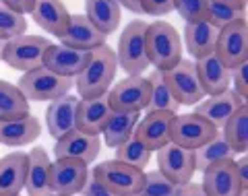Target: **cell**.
<instances>
[{
  "label": "cell",
  "mask_w": 248,
  "mask_h": 196,
  "mask_svg": "<svg viewBox=\"0 0 248 196\" xmlns=\"http://www.w3.org/2000/svg\"><path fill=\"white\" fill-rule=\"evenodd\" d=\"M116 70H118V60L110 45L104 44L91 50L87 64L75 76V87L79 91V97L91 99L108 93V89L112 87V81L116 78Z\"/></svg>",
  "instance_id": "6da1fadb"
},
{
  "label": "cell",
  "mask_w": 248,
  "mask_h": 196,
  "mask_svg": "<svg viewBox=\"0 0 248 196\" xmlns=\"http://www.w3.org/2000/svg\"><path fill=\"white\" fill-rule=\"evenodd\" d=\"M145 52L149 64L166 73L182 60V37L172 23L161 19L153 21L151 25H147Z\"/></svg>",
  "instance_id": "7a4b0ae2"
},
{
  "label": "cell",
  "mask_w": 248,
  "mask_h": 196,
  "mask_svg": "<svg viewBox=\"0 0 248 196\" xmlns=\"http://www.w3.org/2000/svg\"><path fill=\"white\" fill-rule=\"evenodd\" d=\"M147 25H149V23H145L141 19L130 21L120 33L118 48L114 50L120 68L128 76H139L149 68V60H147V52H145Z\"/></svg>",
  "instance_id": "3957f363"
},
{
  "label": "cell",
  "mask_w": 248,
  "mask_h": 196,
  "mask_svg": "<svg viewBox=\"0 0 248 196\" xmlns=\"http://www.w3.org/2000/svg\"><path fill=\"white\" fill-rule=\"evenodd\" d=\"M17 87L27 101H52L56 97L68 95L75 87V78L58 76L46 66H37L29 73H23Z\"/></svg>",
  "instance_id": "277c9868"
},
{
  "label": "cell",
  "mask_w": 248,
  "mask_h": 196,
  "mask_svg": "<svg viewBox=\"0 0 248 196\" xmlns=\"http://www.w3.org/2000/svg\"><path fill=\"white\" fill-rule=\"evenodd\" d=\"M91 176L114 194L135 196L143 188L145 171L137 169V167H130V166H126V163H122L118 159H110V161L97 163V166L93 167Z\"/></svg>",
  "instance_id": "5b68a950"
},
{
  "label": "cell",
  "mask_w": 248,
  "mask_h": 196,
  "mask_svg": "<svg viewBox=\"0 0 248 196\" xmlns=\"http://www.w3.org/2000/svg\"><path fill=\"white\" fill-rule=\"evenodd\" d=\"M50 45V39L42 35H19L15 39L4 42L2 62L15 70L29 73L37 66H42L44 54Z\"/></svg>",
  "instance_id": "8992f818"
},
{
  "label": "cell",
  "mask_w": 248,
  "mask_h": 196,
  "mask_svg": "<svg viewBox=\"0 0 248 196\" xmlns=\"http://www.w3.org/2000/svg\"><path fill=\"white\" fill-rule=\"evenodd\" d=\"M217 135L219 130L197 114H176L170 126V143L190 151H197Z\"/></svg>",
  "instance_id": "52a82bcc"
},
{
  "label": "cell",
  "mask_w": 248,
  "mask_h": 196,
  "mask_svg": "<svg viewBox=\"0 0 248 196\" xmlns=\"http://www.w3.org/2000/svg\"><path fill=\"white\" fill-rule=\"evenodd\" d=\"M149 93L151 87L147 76H126L108 89V101L112 112H143L149 104Z\"/></svg>",
  "instance_id": "ba28073f"
},
{
  "label": "cell",
  "mask_w": 248,
  "mask_h": 196,
  "mask_svg": "<svg viewBox=\"0 0 248 196\" xmlns=\"http://www.w3.org/2000/svg\"><path fill=\"white\" fill-rule=\"evenodd\" d=\"M215 56L230 70L248 60V23L244 17L219 29L215 44Z\"/></svg>",
  "instance_id": "9c48e42d"
},
{
  "label": "cell",
  "mask_w": 248,
  "mask_h": 196,
  "mask_svg": "<svg viewBox=\"0 0 248 196\" xmlns=\"http://www.w3.org/2000/svg\"><path fill=\"white\" fill-rule=\"evenodd\" d=\"M89 178V166L79 159H54L50 163V192L77 196Z\"/></svg>",
  "instance_id": "30bf717a"
},
{
  "label": "cell",
  "mask_w": 248,
  "mask_h": 196,
  "mask_svg": "<svg viewBox=\"0 0 248 196\" xmlns=\"http://www.w3.org/2000/svg\"><path fill=\"white\" fill-rule=\"evenodd\" d=\"M166 78H168V85L172 89L176 101L180 106H197L207 97L199 83L195 62L192 60L182 58L176 66L166 70Z\"/></svg>",
  "instance_id": "8fae6325"
},
{
  "label": "cell",
  "mask_w": 248,
  "mask_h": 196,
  "mask_svg": "<svg viewBox=\"0 0 248 196\" xmlns=\"http://www.w3.org/2000/svg\"><path fill=\"white\" fill-rule=\"evenodd\" d=\"M157 171L178 186L188 184L197 171L195 151L178 147L174 143H168L166 147L157 149Z\"/></svg>",
  "instance_id": "7c38bea8"
},
{
  "label": "cell",
  "mask_w": 248,
  "mask_h": 196,
  "mask_svg": "<svg viewBox=\"0 0 248 196\" xmlns=\"http://www.w3.org/2000/svg\"><path fill=\"white\" fill-rule=\"evenodd\" d=\"M99 151H102V138L75 128L56 140L54 157L56 159H79L89 166V163L97 159Z\"/></svg>",
  "instance_id": "4fadbf2b"
},
{
  "label": "cell",
  "mask_w": 248,
  "mask_h": 196,
  "mask_svg": "<svg viewBox=\"0 0 248 196\" xmlns=\"http://www.w3.org/2000/svg\"><path fill=\"white\" fill-rule=\"evenodd\" d=\"M89 54L91 52L87 50H75V48H66L62 44H50L44 54L42 66H46L50 73L58 76L75 78L87 64Z\"/></svg>",
  "instance_id": "5bb4252c"
},
{
  "label": "cell",
  "mask_w": 248,
  "mask_h": 196,
  "mask_svg": "<svg viewBox=\"0 0 248 196\" xmlns=\"http://www.w3.org/2000/svg\"><path fill=\"white\" fill-rule=\"evenodd\" d=\"M242 106H246V99L240 97L234 89H228V91L219 93V95L207 97V99L201 101V104H197V109L192 114L205 118L211 126L221 130L223 124H226Z\"/></svg>",
  "instance_id": "9a60e30c"
},
{
  "label": "cell",
  "mask_w": 248,
  "mask_h": 196,
  "mask_svg": "<svg viewBox=\"0 0 248 196\" xmlns=\"http://www.w3.org/2000/svg\"><path fill=\"white\" fill-rule=\"evenodd\" d=\"M174 116L176 114L172 112H147V116L137 122L133 136L151 153L157 151L170 143V126H172Z\"/></svg>",
  "instance_id": "2e32d148"
},
{
  "label": "cell",
  "mask_w": 248,
  "mask_h": 196,
  "mask_svg": "<svg viewBox=\"0 0 248 196\" xmlns=\"http://www.w3.org/2000/svg\"><path fill=\"white\" fill-rule=\"evenodd\" d=\"M203 190L207 196H238L242 190L234 161H219L203 169Z\"/></svg>",
  "instance_id": "e0dca14e"
},
{
  "label": "cell",
  "mask_w": 248,
  "mask_h": 196,
  "mask_svg": "<svg viewBox=\"0 0 248 196\" xmlns=\"http://www.w3.org/2000/svg\"><path fill=\"white\" fill-rule=\"evenodd\" d=\"M77 107H79V97L71 93L50 101L46 109V126H48L50 136L58 140L77 128Z\"/></svg>",
  "instance_id": "ac0fdd59"
},
{
  "label": "cell",
  "mask_w": 248,
  "mask_h": 196,
  "mask_svg": "<svg viewBox=\"0 0 248 196\" xmlns=\"http://www.w3.org/2000/svg\"><path fill=\"white\" fill-rule=\"evenodd\" d=\"M106 37L93 23L85 17V15H71L68 19V27L64 31V35L60 37L62 45L75 50H95L99 45L106 44Z\"/></svg>",
  "instance_id": "d6986e66"
},
{
  "label": "cell",
  "mask_w": 248,
  "mask_h": 196,
  "mask_svg": "<svg viewBox=\"0 0 248 196\" xmlns=\"http://www.w3.org/2000/svg\"><path fill=\"white\" fill-rule=\"evenodd\" d=\"M112 116V107L108 101V93L91 99H79L77 107V130L87 132V135H102L104 126Z\"/></svg>",
  "instance_id": "ffe728a7"
},
{
  "label": "cell",
  "mask_w": 248,
  "mask_h": 196,
  "mask_svg": "<svg viewBox=\"0 0 248 196\" xmlns=\"http://www.w3.org/2000/svg\"><path fill=\"white\" fill-rule=\"evenodd\" d=\"M195 70H197L199 83H201V87H203L207 97L219 95V93L230 89L232 70L223 64L215 54H209L205 58L195 60Z\"/></svg>",
  "instance_id": "44dd1931"
},
{
  "label": "cell",
  "mask_w": 248,
  "mask_h": 196,
  "mask_svg": "<svg viewBox=\"0 0 248 196\" xmlns=\"http://www.w3.org/2000/svg\"><path fill=\"white\" fill-rule=\"evenodd\" d=\"M27 153L13 151L0 159V196H21L27 178Z\"/></svg>",
  "instance_id": "7402d4cb"
},
{
  "label": "cell",
  "mask_w": 248,
  "mask_h": 196,
  "mask_svg": "<svg viewBox=\"0 0 248 196\" xmlns=\"http://www.w3.org/2000/svg\"><path fill=\"white\" fill-rule=\"evenodd\" d=\"M27 178H25V188L27 196H50V157L46 149L33 147L27 153Z\"/></svg>",
  "instance_id": "603a6c76"
},
{
  "label": "cell",
  "mask_w": 248,
  "mask_h": 196,
  "mask_svg": "<svg viewBox=\"0 0 248 196\" xmlns=\"http://www.w3.org/2000/svg\"><path fill=\"white\" fill-rule=\"evenodd\" d=\"M42 135V124L35 116H25L19 120H0V145L25 147L37 140Z\"/></svg>",
  "instance_id": "cb8c5ba5"
},
{
  "label": "cell",
  "mask_w": 248,
  "mask_h": 196,
  "mask_svg": "<svg viewBox=\"0 0 248 196\" xmlns=\"http://www.w3.org/2000/svg\"><path fill=\"white\" fill-rule=\"evenodd\" d=\"M31 15H33V21L44 31H48L50 35L58 39L64 35L68 27V19H71V13L66 11V6L60 0H35Z\"/></svg>",
  "instance_id": "d4e9b609"
},
{
  "label": "cell",
  "mask_w": 248,
  "mask_h": 196,
  "mask_svg": "<svg viewBox=\"0 0 248 196\" xmlns=\"http://www.w3.org/2000/svg\"><path fill=\"white\" fill-rule=\"evenodd\" d=\"M217 33L211 23L207 21H197V23H186L184 27V48L195 60L205 58L209 54H215V44H217Z\"/></svg>",
  "instance_id": "484cf974"
},
{
  "label": "cell",
  "mask_w": 248,
  "mask_h": 196,
  "mask_svg": "<svg viewBox=\"0 0 248 196\" xmlns=\"http://www.w3.org/2000/svg\"><path fill=\"white\" fill-rule=\"evenodd\" d=\"M85 17L104 35H110L120 27L122 9L116 0H85Z\"/></svg>",
  "instance_id": "4316f807"
},
{
  "label": "cell",
  "mask_w": 248,
  "mask_h": 196,
  "mask_svg": "<svg viewBox=\"0 0 248 196\" xmlns=\"http://www.w3.org/2000/svg\"><path fill=\"white\" fill-rule=\"evenodd\" d=\"M139 120H141V112H112L110 120L102 130L104 145L110 149H118L122 143L133 138Z\"/></svg>",
  "instance_id": "83f0119b"
},
{
  "label": "cell",
  "mask_w": 248,
  "mask_h": 196,
  "mask_svg": "<svg viewBox=\"0 0 248 196\" xmlns=\"http://www.w3.org/2000/svg\"><path fill=\"white\" fill-rule=\"evenodd\" d=\"M147 78H149V87H151L149 104H147V112H172V114H178L180 104L176 101L172 89H170L164 70L153 68L151 75L147 76Z\"/></svg>",
  "instance_id": "f1b7e54d"
},
{
  "label": "cell",
  "mask_w": 248,
  "mask_h": 196,
  "mask_svg": "<svg viewBox=\"0 0 248 196\" xmlns=\"http://www.w3.org/2000/svg\"><path fill=\"white\" fill-rule=\"evenodd\" d=\"M29 116V101L17 85L0 78V120H19Z\"/></svg>",
  "instance_id": "f546056e"
},
{
  "label": "cell",
  "mask_w": 248,
  "mask_h": 196,
  "mask_svg": "<svg viewBox=\"0 0 248 196\" xmlns=\"http://www.w3.org/2000/svg\"><path fill=\"white\" fill-rule=\"evenodd\" d=\"M223 140L234 149L236 155H244L248 149V106H242L238 112L223 124L219 130Z\"/></svg>",
  "instance_id": "4dcf8cb0"
},
{
  "label": "cell",
  "mask_w": 248,
  "mask_h": 196,
  "mask_svg": "<svg viewBox=\"0 0 248 196\" xmlns=\"http://www.w3.org/2000/svg\"><path fill=\"white\" fill-rule=\"evenodd\" d=\"M236 159V151L232 149L221 135H217L215 138H211L209 143H205L203 147H199L195 151V167L197 171H203L213 163L219 161H234Z\"/></svg>",
  "instance_id": "1f68e13d"
},
{
  "label": "cell",
  "mask_w": 248,
  "mask_h": 196,
  "mask_svg": "<svg viewBox=\"0 0 248 196\" xmlns=\"http://www.w3.org/2000/svg\"><path fill=\"white\" fill-rule=\"evenodd\" d=\"M116 159L126 163V166H130V167H137V169L143 171L147 167V163H149V159H151V151L133 136V138H128L126 143H122L118 149H116Z\"/></svg>",
  "instance_id": "d6a6232c"
},
{
  "label": "cell",
  "mask_w": 248,
  "mask_h": 196,
  "mask_svg": "<svg viewBox=\"0 0 248 196\" xmlns=\"http://www.w3.org/2000/svg\"><path fill=\"white\" fill-rule=\"evenodd\" d=\"M27 31V21L25 15L11 11L9 6H4L0 2V39L2 42H9L19 35H25Z\"/></svg>",
  "instance_id": "836d02e7"
},
{
  "label": "cell",
  "mask_w": 248,
  "mask_h": 196,
  "mask_svg": "<svg viewBox=\"0 0 248 196\" xmlns=\"http://www.w3.org/2000/svg\"><path fill=\"white\" fill-rule=\"evenodd\" d=\"M178 184L172 180H168L164 174H159L157 169L147 171L143 180V188L139 190L137 196H176L178 194Z\"/></svg>",
  "instance_id": "e575fe53"
},
{
  "label": "cell",
  "mask_w": 248,
  "mask_h": 196,
  "mask_svg": "<svg viewBox=\"0 0 248 196\" xmlns=\"http://www.w3.org/2000/svg\"><path fill=\"white\" fill-rule=\"evenodd\" d=\"M242 17H244V11L232 9V6L217 2V0H209V4H207V23H211L215 29L228 27L230 23H234Z\"/></svg>",
  "instance_id": "d590c367"
},
{
  "label": "cell",
  "mask_w": 248,
  "mask_h": 196,
  "mask_svg": "<svg viewBox=\"0 0 248 196\" xmlns=\"http://www.w3.org/2000/svg\"><path fill=\"white\" fill-rule=\"evenodd\" d=\"M207 4L209 0H174V11L186 23L207 21Z\"/></svg>",
  "instance_id": "8d00e7d4"
},
{
  "label": "cell",
  "mask_w": 248,
  "mask_h": 196,
  "mask_svg": "<svg viewBox=\"0 0 248 196\" xmlns=\"http://www.w3.org/2000/svg\"><path fill=\"white\" fill-rule=\"evenodd\" d=\"M230 83H232V89L242 99L248 97V60L242 62V64H238L236 68H232Z\"/></svg>",
  "instance_id": "74e56055"
},
{
  "label": "cell",
  "mask_w": 248,
  "mask_h": 196,
  "mask_svg": "<svg viewBox=\"0 0 248 196\" xmlns=\"http://www.w3.org/2000/svg\"><path fill=\"white\" fill-rule=\"evenodd\" d=\"M174 11V0H143V13L153 17H164Z\"/></svg>",
  "instance_id": "f35d334b"
},
{
  "label": "cell",
  "mask_w": 248,
  "mask_h": 196,
  "mask_svg": "<svg viewBox=\"0 0 248 196\" xmlns=\"http://www.w3.org/2000/svg\"><path fill=\"white\" fill-rule=\"evenodd\" d=\"M81 196H118V194H114V192H110L106 186H102L97 182L95 178H93L91 174H89V178H87V182H85V186H83V190L79 192Z\"/></svg>",
  "instance_id": "ab89813d"
},
{
  "label": "cell",
  "mask_w": 248,
  "mask_h": 196,
  "mask_svg": "<svg viewBox=\"0 0 248 196\" xmlns=\"http://www.w3.org/2000/svg\"><path fill=\"white\" fill-rule=\"evenodd\" d=\"M4 6H9L11 11L21 13V15H29L35 6V0H0Z\"/></svg>",
  "instance_id": "60d3db41"
},
{
  "label": "cell",
  "mask_w": 248,
  "mask_h": 196,
  "mask_svg": "<svg viewBox=\"0 0 248 196\" xmlns=\"http://www.w3.org/2000/svg\"><path fill=\"white\" fill-rule=\"evenodd\" d=\"M234 167H236V174L240 178V184L248 190V157L242 155L240 159H234Z\"/></svg>",
  "instance_id": "b9f144b4"
},
{
  "label": "cell",
  "mask_w": 248,
  "mask_h": 196,
  "mask_svg": "<svg viewBox=\"0 0 248 196\" xmlns=\"http://www.w3.org/2000/svg\"><path fill=\"white\" fill-rule=\"evenodd\" d=\"M176 196H207V194H205V190H203V186H201V184L188 182V184H184V186L178 188Z\"/></svg>",
  "instance_id": "7bdbcfd3"
},
{
  "label": "cell",
  "mask_w": 248,
  "mask_h": 196,
  "mask_svg": "<svg viewBox=\"0 0 248 196\" xmlns=\"http://www.w3.org/2000/svg\"><path fill=\"white\" fill-rule=\"evenodd\" d=\"M120 9H126L133 15H143V0H116Z\"/></svg>",
  "instance_id": "ee69618b"
},
{
  "label": "cell",
  "mask_w": 248,
  "mask_h": 196,
  "mask_svg": "<svg viewBox=\"0 0 248 196\" xmlns=\"http://www.w3.org/2000/svg\"><path fill=\"white\" fill-rule=\"evenodd\" d=\"M217 2H223V4L232 6V9L244 11V9H246V2H248V0H217Z\"/></svg>",
  "instance_id": "f6af8a7d"
},
{
  "label": "cell",
  "mask_w": 248,
  "mask_h": 196,
  "mask_svg": "<svg viewBox=\"0 0 248 196\" xmlns=\"http://www.w3.org/2000/svg\"><path fill=\"white\" fill-rule=\"evenodd\" d=\"M2 52H4V42L0 39V60H2Z\"/></svg>",
  "instance_id": "bcb514c9"
},
{
  "label": "cell",
  "mask_w": 248,
  "mask_h": 196,
  "mask_svg": "<svg viewBox=\"0 0 248 196\" xmlns=\"http://www.w3.org/2000/svg\"><path fill=\"white\" fill-rule=\"evenodd\" d=\"M238 196H248V190H242V192H240Z\"/></svg>",
  "instance_id": "7dc6e473"
},
{
  "label": "cell",
  "mask_w": 248,
  "mask_h": 196,
  "mask_svg": "<svg viewBox=\"0 0 248 196\" xmlns=\"http://www.w3.org/2000/svg\"><path fill=\"white\" fill-rule=\"evenodd\" d=\"M50 196H60V194H50Z\"/></svg>",
  "instance_id": "c3c4849f"
},
{
  "label": "cell",
  "mask_w": 248,
  "mask_h": 196,
  "mask_svg": "<svg viewBox=\"0 0 248 196\" xmlns=\"http://www.w3.org/2000/svg\"><path fill=\"white\" fill-rule=\"evenodd\" d=\"M135 196H137V194H135Z\"/></svg>",
  "instance_id": "681fc988"
}]
</instances>
